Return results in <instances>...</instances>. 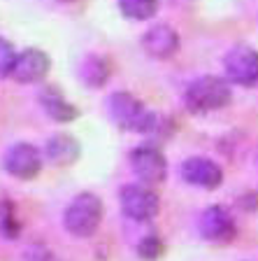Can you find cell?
<instances>
[{
  "label": "cell",
  "instance_id": "obj_18",
  "mask_svg": "<svg viewBox=\"0 0 258 261\" xmlns=\"http://www.w3.org/2000/svg\"><path fill=\"white\" fill-rule=\"evenodd\" d=\"M14 61H16V51L12 47V42L0 38V77H10L12 68H14Z\"/></svg>",
  "mask_w": 258,
  "mask_h": 261
},
{
  "label": "cell",
  "instance_id": "obj_9",
  "mask_svg": "<svg viewBox=\"0 0 258 261\" xmlns=\"http://www.w3.org/2000/svg\"><path fill=\"white\" fill-rule=\"evenodd\" d=\"M49 68H51V59L42 49H23L21 54H16L10 77L19 84H38L49 75Z\"/></svg>",
  "mask_w": 258,
  "mask_h": 261
},
{
  "label": "cell",
  "instance_id": "obj_14",
  "mask_svg": "<svg viewBox=\"0 0 258 261\" xmlns=\"http://www.w3.org/2000/svg\"><path fill=\"white\" fill-rule=\"evenodd\" d=\"M109 75H112V63H109V59H105L100 54H89L79 65V80L89 89L105 87Z\"/></svg>",
  "mask_w": 258,
  "mask_h": 261
},
{
  "label": "cell",
  "instance_id": "obj_6",
  "mask_svg": "<svg viewBox=\"0 0 258 261\" xmlns=\"http://www.w3.org/2000/svg\"><path fill=\"white\" fill-rule=\"evenodd\" d=\"M223 68L228 80L240 87L258 84V51L249 44H235L223 59Z\"/></svg>",
  "mask_w": 258,
  "mask_h": 261
},
{
  "label": "cell",
  "instance_id": "obj_17",
  "mask_svg": "<svg viewBox=\"0 0 258 261\" xmlns=\"http://www.w3.org/2000/svg\"><path fill=\"white\" fill-rule=\"evenodd\" d=\"M165 254V243H163L161 236L149 233L137 243V256L145 261H156Z\"/></svg>",
  "mask_w": 258,
  "mask_h": 261
},
{
  "label": "cell",
  "instance_id": "obj_10",
  "mask_svg": "<svg viewBox=\"0 0 258 261\" xmlns=\"http://www.w3.org/2000/svg\"><path fill=\"white\" fill-rule=\"evenodd\" d=\"M182 177L184 182L200 187V189H219L223 182V170L212 159L191 156L182 163Z\"/></svg>",
  "mask_w": 258,
  "mask_h": 261
},
{
  "label": "cell",
  "instance_id": "obj_5",
  "mask_svg": "<svg viewBox=\"0 0 258 261\" xmlns=\"http://www.w3.org/2000/svg\"><path fill=\"white\" fill-rule=\"evenodd\" d=\"M198 231H200V238L216 245H226L237 236V224L226 207L210 205L200 212Z\"/></svg>",
  "mask_w": 258,
  "mask_h": 261
},
{
  "label": "cell",
  "instance_id": "obj_8",
  "mask_svg": "<svg viewBox=\"0 0 258 261\" xmlns=\"http://www.w3.org/2000/svg\"><path fill=\"white\" fill-rule=\"evenodd\" d=\"M42 168V156L38 147L31 142H16L5 154V170L16 179H33L38 177Z\"/></svg>",
  "mask_w": 258,
  "mask_h": 261
},
{
  "label": "cell",
  "instance_id": "obj_2",
  "mask_svg": "<svg viewBox=\"0 0 258 261\" xmlns=\"http://www.w3.org/2000/svg\"><path fill=\"white\" fill-rule=\"evenodd\" d=\"M231 100H233V91L228 87V82L214 75H205L193 80L188 84L186 93H184V105L195 114L221 110L226 108Z\"/></svg>",
  "mask_w": 258,
  "mask_h": 261
},
{
  "label": "cell",
  "instance_id": "obj_13",
  "mask_svg": "<svg viewBox=\"0 0 258 261\" xmlns=\"http://www.w3.org/2000/svg\"><path fill=\"white\" fill-rule=\"evenodd\" d=\"M44 152H47L49 161L56 163V166H72L81 156V145L70 133H56V136L49 138Z\"/></svg>",
  "mask_w": 258,
  "mask_h": 261
},
{
  "label": "cell",
  "instance_id": "obj_1",
  "mask_svg": "<svg viewBox=\"0 0 258 261\" xmlns=\"http://www.w3.org/2000/svg\"><path fill=\"white\" fill-rule=\"evenodd\" d=\"M102 215H105V205H102L100 196L91 194V191H81L68 203L63 212V224L68 233L75 238H91L100 228Z\"/></svg>",
  "mask_w": 258,
  "mask_h": 261
},
{
  "label": "cell",
  "instance_id": "obj_7",
  "mask_svg": "<svg viewBox=\"0 0 258 261\" xmlns=\"http://www.w3.org/2000/svg\"><path fill=\"white\" fill-rule=\"evenodd\" d=\"M133 173L140 177L142 185H161L167 175V161L156 145H140L130 152Z\"/></svg>",
  "mask_w": 258,
  "mask_h": 261
},
{
  "label": "cell",
  "instance_id": "obj_11",
  "mask_svg": "<svg viewBox=\"0 0 258 261\" xmlns=\"http://www.w3.org/2000/svg\"><path fill=\"white\" fill-rule=\"evenodd\" d=\"M142 49L149 56H154V59H170V56L177 54V49H179V35L167 23L151 26L142 35Z\"/></svg>",
  "mask_w": 258,
  "mask_h": 261
},
{
  "label": "cell",
  "instance_id": "obj_12",
  "mask_svg": "<svg viewBox=\"0 0 258 261\" xmlns=\"http://www.w3.org/2000/svg\"><path fill=\"white\" fill-rule=\"evenodd\" d=\"M40 105L42 110L51 117L54 121H61V124H68V121H75L79 117V110L63 96L59 87H44L40 91Z\"/></svg>",
  "mask_w": 258,
  "mask_h": 261
},
{
  "label": "cell",
  "instance_id": "obj_19",
  "mask_svg": "<svg viewBox=\"0 0 258 261\" xmlns=\"http://www.w3.org/2000/svg\"><path fill=\"white\" fill-rule=\"evenodd\" d=\"M26 261H54V254L44 245H31L26 250Z\"/></svg>",
  "mask_w": 258,
  "mask_h": 261
},
{
  "label": "cell",
  "instance_id": "obj_4",
  "mask_svg": "<svg viewBox=\"0 0 258 261\" xmlns=\"http://www.w3.org/2000/svg\"><path fill=\"white\" fill-rule=\"evenodd\" d=\"M121 210L135 222H149L161 210V198L149 185H126L121 189Z\"/></svg>",
  "mask_w": 258,
  "mask_h": 261
},
{
  "label": "cell",
  "instance_id": "obj_16",
  "mask_svg": "<svg viewBox=\"0 0 258 261\" xmlns=\"http://www.w3.org/2000/svg\"><path fill=\"white\" fill-rule=\"evenodd\" d=\"M0 233L7 240H14L21 236V222L16 217V205L10 198L0 201Z\"/></svg>",
  "mask_w": 258,
  "mask_h": 261
},
{
  "label": "cell",
  "instance_id": "obj_3",
  "mask_svg": "<svg viewBox=\"0 0 258 261\" xmlns=\"http://www.w3.org/2000/svg\"><path fill=\"white\" fill-rule=\"evenodd\" d=\"M107 114L109 119L124 130H133V133H149L156 114L149 112L145 105L128 91H117L107 98Z\"/></svg>",
  "mask_w": 258,
  "mask_h": 261
},
{
  "label": "cell",
  "instance_id": "obj_15",
  "mask_svg": "<svg viewBox=\"0 0 258 261\" xmlns=\"http://www.w3.org/2000/svg\"><path fill=\"white\" fill-rule=\"evenodd\" d=\"M119 10L126 19L133 21H149L158 12V0H119Z\"/></svg>",
  "mask_w": 258,
  "mask_h": 261
},
{
  "label": "cell",
  "instance_id": "obj_20",
  "mask_svg": "<svg viewBox=\"0 0 258 261\" xmlns=\"http://www.w3.org/2000/svg\"><path fill=\"white\" fill-rule=\"evenodd\" d=\"M61 3H72V0H61Z\"/></svg>",
  "mask_w": 258,
  "mask_h": 261
}]
</instances>
